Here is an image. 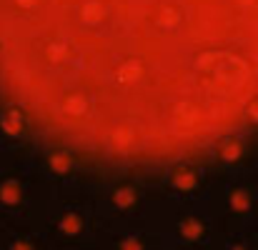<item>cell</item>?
<instances>
[{
  "mask_svg": "<svg viewBox=\"0 0 258 250\" xmlns=\"http://www.w3.org/2000/svg\"><path fill=\"white\" fill-rule=\"evenodd\" d=\"M0 108L98 165L211 155L258 128V0H0Z\"/></svg>",
  "mask_w": 258,
  "mask_h": 250,
  "instance_id": "obj_1",
  "label": "cell"
}]
</instances>
